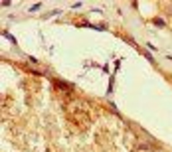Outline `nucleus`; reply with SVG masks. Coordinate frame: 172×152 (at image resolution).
<instances>
[{"label": "nucleus", "instance_id": "f03ea898", "mask_svg": "<svg viewBox=\"0 0 172 152\" xmlns=\"http://www.w3.org/2000/svg\"><path fill=\"white\" fill-rule=\"evenodd\" d=\"M40 6H42V4H34V6L30 8V12H36V10H38V8H40Z\"/></svg>", "mask_w": 172, "mask_h": 152}, {"label": "nucleus", "instance_id": "f257e3e1", "mask_svg": "<svg viewBox=\"0 0 172 152\" xmlns=\"http://www.w3.org/2000/svg\"><path fill=\"white\" fill-rule=\"evenodd\" d=\"M154 24H156V26H160V28H162V26H164V22H162L160 18H154Z\"/></svg>", "mask_w": 172, "mask_h": 152}]
</instances>
